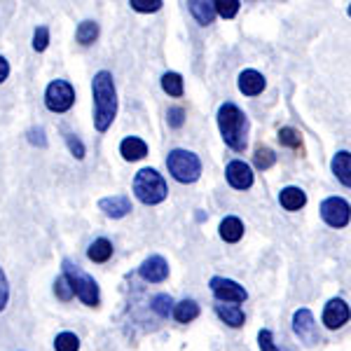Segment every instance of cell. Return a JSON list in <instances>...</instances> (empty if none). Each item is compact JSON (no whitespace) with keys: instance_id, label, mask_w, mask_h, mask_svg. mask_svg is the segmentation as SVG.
Instances as JSON below:
<instances>
[{"instance_id":"cell-24","label":"cell","mask_w":351,"mask_h":351,"mask_svg":"<svg viewBox=\"0 0 351 351\" xmlns=\"http://www.w3.org/2000/svg\"><path fill=\"white\" fill-rule=\"evenodd\" d=\"M162 89L169 96H183V77H180L178 73H164Z\"/></svg>"},{"instance_id":"cell-39","label":"cell","mask_w":351,"mask_h":351,"mask_svg":"<svg viewBox=\"0 0 351 351\" xmlns=\"http://www.w3.org/2000/svg\"><path fill=\"white\" fill-rule=\"evenodd\" d=\"M349 16H351V5H349Z\"/></svg>"},{"instance_id":"cell-31","label":"cell","mask_w":351,"mask_h":351,"mask_svg":"<svg viewBox=\"0 0 351 351\" xmlns=\"http://www.w3.org/2000/svg\"><path fill=\"white\" fill-rule=\"evenodd\" d=\"M152 309H155L160 316H169L173 309V300L169 295H157L155 300H152Z\"/></svg>"},{"instance_id":"cell-38","label":"cell","mask_w":351,"mask_h":351,"mask_svg":"<svg viewBox=\"0 0 351 351\" xmlns=\"http://www.w3.org/2000/svg\"><path fill=\"white\" fill-rule=\"evenodd\" d=\"M8 75H10V64L0 56V82L8 80Z\"/></svg>"},{"instance_id":"cell-9","label":"cell","mask_w":351,"mask_h":351,"mask_svg":"<svg viewBox=\"0 0 351 351\" xmlns=\"http://www.w3.org/2000/svg\"><path fill=\"white\" fill-rule=\"evenodd\" d=\"M293 330L295 335L307 344H316L319 342V332H316V324L314 316H311L309 309H298L295 316H293Z\"/></svg>"},{"instance_id":"cell-20","label":"cell","mask_w":351,"mask_h":351,"mask_svg":"<svg viewBox=\"0 0 351 351\" xmlns=\"http://www.w3.org/2000/svg\"><path fill=\"white\" fill-rule=\"evenodd\" d=\"M216 314L232 328H241L243 321H246L243 319V311L239 307H234V304H223V302L216 304Z\"/></svg>"},{"instance_id":"cell-36","label":"cell","mask_w":351,"mask_h":351,"mask_svg":"<svg viewBox=\"0 0 351 351\" xmlns=\"http://www.w3.org/2000/svg\"><path fill=\"white\" fill-rule=\"evenodd\" d=\"M183 122H185V112L183 108H169V124L171 127H183Z\"/></svg>"},{"instance_id":"cell-12","label":"cell","mask_w":351,"mask_h":351,"mask_svg":"<svg viewBox=\"0 0 351 351\" xmlns=\"http://www.w3.org/2000/svg\"><path fill=\"white\" fill-rule=\"evenodd\" d=\"M138 271L145 281H150V284H160V281H164L169 276V265L162 256H150L143 265H141Z\"/></svg>"},{"instance_id":"cell-32","label":"cell","mask_w":351,"mask_h":351,"mask_svg":"<svg viewBox=\"0 0 351 351\" xmlns=\"http://www.w3.org/2000/svg\"><path fill=\"white\" fill-rule=\"evenodd\" d=\"M54 293H56V295H59L61 300H64V302H68V300L73 298V288H71V284H68L66 276H59V279H56Z\"/></svg>"},{"instance_id":"cell-37","label":"cell","mask_w":351,"mask_h":351,"mask_svg":"<svg viewBox=\"0 0 351 351\" xmlns=\"http://www.w3.org/2000/svg\"><path fill=\"white\" fill-rule=\"evenodd\" d=\"M28 141H31L33 145H40V148L47 145V138H45L43 129H31V132H28Z\"/></svg>"},{"instance_id":"cell-30","label":"cell","mask_w":351,"mask_h":351,"mask_svg":"<svg viewBox=\"0 0 351 351\" xmlns=\"http://www.w3.org/2000/svg\"><path fill=\"white\" fill-rule=\"evenodd\" d=\"M47 45H49V31L45 26L36 28V33H33V49H36V52H45Z\"/></svg>"},{"instance_id":"cell-7","label":"cell","mask_w":351,"mask_h":351,"mask_svg":"<svg viewBox=\"0 0 351 351\" xmlns=\"http://www.w3.org/2000/svg\"><path fill=\"white\" fill-rule=\"evenodd\" d=\"M321 218L326 220L330 228H344L351 220V206L342 197H330L321 204Z\"/></svg>"},{"instance_id":"cell-15","label":"cell","mask_w":351,"mask_h":351,"mask_svg":"<svg viewBox=\"0 0 351 351\" xmlns=\"http://www.w3.org/2000/svg\"><path fill=\"white\" fill-rule=\"evenodd\" d=\"M279 202H281V206H284L286 211H300V208L307 204V195H304V190L291 185V188H284L279 192Z\"/></svg>"},{"instance_id":"cell-19","label":"cell","mask_w":351,"mask_h":351,"mask_svg":"<svg viewBox=\"0 0 351 351\" xmlns=\"http://www.w3.org/2000/svg\"><path fill=\"white\" fill-rule=\"evenodd\" d=\"M190 5V12L195 14V19L199 21L202 26H208L213 24V19H216V8H213V3H202V0H192Z\"/></svg>"},{"instance_id":"cell-16","label":"cell","mask_w":351,"mask_h":351,"mask_svg":"<svg viewBox=\"0 0 351 351\" xmlns=\"http://www.w3.org/2000/svg\"><path fill=\"white\" fill-rule=\"evenodd\" d=\"M120 152L127 162H136V160H143V157L148 155V145H145V141L136 138V136H129V138L122 141Z\"/></svg>"},{"instance_id":"cell-13","label":"cell","mask_w":351,"mask_h":351,"mask_svg":"<svg viewBox=\"0 0 351 351\" xmlns=\"http://www.w3.org/2000/svg\"><path fill=\"white\" fill-rule=\"evenodd\" d=\"M99 208L106 213L108 218H124L129 211H132V202L127 197L117 195V197H104L99 202Z\"/></svg>"},{"instance_id":"cell-21","label":"cell","mask_w":351,"mask_h":351,"mask_svg":"<svg viewBox=\"0 0 351 351\" xmlns=\"http://www.w3.org/2000/svg\"><path fill=\"white\" fill-rule=\"evenodd\" d=\"M173 316L178 324H190V321H195L199 316V307H197L195 300H183V302H178L173 307Z\"/></svg>"},{"instance_id":"cell-8","label":"cell","mask_w":351,"mask_h":351,"mask_svg":"<svg viewBox=\"0 0 351 351\" xmlns=\"http://www.w3.org/2000/svg\"><path fill=\"white\" fill-rule=\"evenodd\" d=\"M211 291L220 302H243L248 298L246 288L239 286L237 281L232 279H223V276H213L211 279Z\"/></svg>"},{"instance_id":"cell-29","label":"cell","mask_w":351,"mask_h":351,"mask_svg":"<svg viewBox=\"0 0 351 351\" xmlns=\"http://www.w3.org/2000/svg\"><path fill=\"white\" fill-rule=\"evenodd\" d=\"M129 5L136 12H157L164 3L162 0H129Z\"/></svg>"},{"instance_id":"cell-22","label":"cell","mask_w":351,"mask_h":351,"mask_svg":"<svg viewBox=\"0 0 351 351\" xmlns=\"http://www.w3.org/2000/svg\"><path fill=\"white\" fill-rule=\"evenodd\" d=\"M87 256L92 263H108L112 256V243L108 239H96L92 246H89Z\"/></svg>"},{"instance_id":"cell-23","label":"cell","mask_w":351,"mask_h":351,"mask_svg":"<svg viewBox=\"0 0 351 351\" xmlns=\"http://www.w3.org/2000/svg\"><path fill=\"white\" fill-rule=\"evenodd\" d=\"M75 38L80 45H92L96 38H99V24H96V21H82L75 31Z\"/></svg>"},{"instance_id":"cell-11","label":"cell","mask_w":351,"mask_h":351,"mask_svg":"<svg viewBox=\"0 0 351 351\" xmlns=\"http://www.w3.org/2000/svg\"><path fill=\"white\" fill-rule=\"evenodd\" d=\"M228 183L234 190H248L253 185V171L248 164H243L241 160H234L228 164Z\"/></svg>"},{"instance_id":"cell-6","label":"cell","mask_w":351,"mask_h":351,"mask_svg":"<svg viewBox=\"0 0 351 351\" xmlns=\"http://www.w3.org/2000/svg\"><path fill=\"white\" fill-rule=\"evenodd\" d=\"M45 104L52 112H66L75 104V89L71 87L66 80H54L49 82L47 92H45Z\"/></svg>"},{"instance_id":"cell-3","label":"cell","mask_w":351,"mask_h":351,"mask_svg":"<svg viewBox=\"0 0 351 351\" xmlns=\"http://www.w3.org/2000/svg\"><path fill=\"white\" fill-rule=\"evenodd\" d=\"M167 183L155 169H141L134 178V195L143 204H160L167 199Z\"/></svg>"},{"instance_id":"cell-27","label":"cell","mask_w":351,"mask_h":351,"mask_svg":"<svg viewBox=\"0 0 351 351\" xmlns=\"http://www.w3.org/2000/svg\"><path fill=\"white\" fill-rule=\"evenodd\" d=\"M239 5L241 3H237V0H218V3H213V8H216V14L220 16H225V19H232L237 12H239Z\"/></svg>"},{"instance_id":"cell-1","label":"cell","mask_w":351,"mask_h":351,"mask_svg":"<svg viewBox=\"0 0 351 351\" xmlns=\"http://www.w3.org/2000/svg\"><path fill=\"white\" fill-rule=\"evenodd\" d=\"M94 92V127L101 134H106L110 129L112 120L117 112V94H115V82L108 71H99L94 75L92 82Z\"/></svg>"},{"instance_id":"cell-28","label":"cell","mask_w":351,"mask_h":351,"mask_svg":"<svg viewBox=\"0 0 351 351\" xmlns=\"http://www.w3.org/2000/svg\"><path fill=\"white\" fill-rule=\"evenodd\" d=\"M279 141L284 145H288V148H300L302 145V138H300V134L295 132V129H291V127H284L279 132Z\"/></svg>"},{"instance_id":"cell-4","label":"cell","mask_w":351,"mask_h":351,"mask_svg":"<svg viewBox=\"0 0 351 351\" xmlns=\"http://www.w3.org/2000/svg\"><path fill=\"white\" fill-rule=\"evenodd\" d=\"M64 276L73 288V295H77L84 304H89V307L99 304V286H96V281L87 271H82L75 263H71V260H64Z\"/></svg>"},{"instance_id":"cell-17","label":"cell","mask_w":351,"mask_h":351,"mask_svg":"<svg viewBox=\"0 0 351 351\" xmlns=\"http://www.w3.org/2000/svg\"><path fill=\"white\" fill-rule=\"evenodd\" d=\"M239 89L246 96H258L265 89V77L258 71H243L239 75Z\"/></svg>"},{"instance_id":"cell-10","label":"cell","mask_w":351,"mask_h":351,"mask_svg":"<svg viewBox=\"0 0 351 351\" xmlns=\"http://www.w3.org/2000/svg\"><path fill=\"white\" fill-rule=\"evenodd\" d=\"M349 316H351V311L347 307V302L339 298H332L324 309V324L326 328H330V330H337V328H342L347 324Z\"/></svg>"},{"instance_id":"cell-5","label":"cell","mask_w":351,"mask_h":351,"mask_svg":"<svg viewBox=\"0 0 351 351\" xmlns=\"http://www.w3.org/2000/svg\"><path fill=\"white\" fill-rule=\"evenodd\" d=\"M167 167L178 183H195L202 173V162L190 150H171L167 157Z\"/></svg>"},{"instance_id":"cell-34","label":"cell","mask_w":351,"mask_h":351,"mask_svg":"<svg viewBox=\"0 0 351 351\" xmlns=\"http://www.w3.org/2000/svg\"><path fill=\"white\" fill-rule=\"evenodd\" d=\"M258 344H260V351H281V349L274 344V337H271V332H269V330H260Z\"/></svg>"},{"instance_id":"cell-26","label":"cell","mask_w":351,"mask_h":351,"mask_svg":"<svg viewBox=\"0 0 351 351\" xmlns=\"http://www.w3.org/2000/svg\"><path fill=\"white\" fill-rule=\"evenodd\" d=\"M54 349L56 351H77L80 349V339H77V335H73V332H61V335H56Z\"/></svg>"},{"instance_id":"cell-14","label":"cell","mask_w":351,"mask_h":351,"mask_svg":"<svg viewBox=\"0 0 351 351\" xmlns=\"http://www.w3.org/2000/svg\"><path fill=\"white\" fill-rule=\"evenodd\" d=\"M330 167H332V173L337 176L339 183H344L347 188H351V152H347V150L337 152V155L332 157Z\"/></svg>"},{"instance_id":"cell-18","label":"cell","mask_w":351,"mask_h":351,"mask_svg":"<svg viewBox=\"0 0 351 351\" xmlns=\"http://www.w3.org/2000/svg\"><path fill=\"white\" fill-rule=\"evenodd\" d=\"M220 237H223L225 241H230V243H237L243 237V223L239 218L228 216L223 223H220Z\"/></svg>"},{"instance_id":"cell-2","label":"cell","mask_w":351,"mask_h":351,"mask_svg":"<svg viewBox=\"0 0 351 351\" xmlns=\"http://www.w3.org/2000/svg\"><path fill=\"white\" fill-rule=\"evenodd\" d=\"M218 127L220 134H223L225 143L230 145L232 150L241 152L248 143V117L237 108L234 104H223L218 110Z\"/></svg>"},{"instance_id":"cell-35","label":"cell","mask_w":351,"mask_h":351,"mask_svg":"<svg viewBox=\"0 0 351 351\" xmlns=\"http://www.w3.org/2000/svg\"><path fill=\"white\" fill-rule=\"evenodd\" d=\"M8 300H10V286L8 279H5V271L0 269V311L8 307Z\"/></svg>"},{"instance_id":"cell-25","label":"cell","mask_w":351,"mask_h":351,"mask_svg":"<svg viewBox=\"0 0 351 351\" xmlns=\"http://www.w3.org/2000/svg\"><path fill=\"white\" fill-rule=\"evenodd\" d=\"M276 162V155L271 148H265V145H260V148H256V155H253V164L260 169V171H267V169L274 167Z\"/></svg>"},{"instance_id":"cell-33","label":"cell","mask_w":351,"mask_h":351,"mask_svg":"<svg viewBox=\"0 0 351 351\" xmlns=\"http://www.w3.org/2000/svg\"><path fill=\"white\" fill-rule=\"evenodd\" d=\"M66 143H68V150L75 155V160H84V145H82V141L77 138V136L66 134Z\"/></svg>"}]
</instances>
